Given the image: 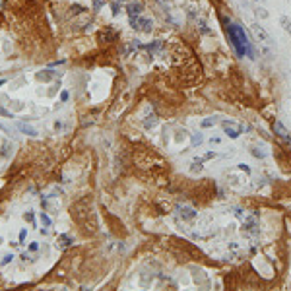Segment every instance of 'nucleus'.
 <instances>
[{
    "mask_svg": "<svg viewBox=\"0 0 291 291\" xmlns=\"http://www.w3.org/2000/svg\"><path fill=\"white\" fill-rule=\"evenodd\" d=\"M25 237H27V231H25V229H22V231H19V241L23 243V241H25Z\"/></svg>",
    "mask_w": 291,
    "mask_h": 291,
    "instance_id": "nucleus-11",
    "label": "nucleus"
},
{
    "mask_svg": "<svg viewBox=\"0 0 291 291\" xmlns=\"http://www.w3.org/2000/svg\"><path fill=\"white\" fill-rule=\"evenodd\" d=\"M12 258H14V256H12V254H6V256H4V260H2V264H8V262H10V260H12Z\"/></svg>",
    "mask_w": 291,
    "mask_h": 291,
    "instance_id": "nucleus-12",
    "label": "nucleus"
},
{
    "mask_svg": "<svg viewBox=\"0 0 291 291\" xmlns=\"http://www.w3.org/2000/svg\"><path fill=\"white\" fill-rule=\"evenodd\" d=\"M41 221H43L45 225H51V218H49L47 214H43V212H41Z\"/></svg>",
    "mask_w": 291,
    "mask_h": 291,
    "instance_id": "nucleus-9",
    "label": "nucleus"
},
{
    "mask_svg": "<svg viewBox=\"0 0 291 291\" xmlns=\"http://www.w3.org/2000/svg\"><path fill=\"white\" fill-rule=\"evenodd\" d=\"M223 128H225V132H227L231 138H237V136L241 134V126H237V128H229L227 124H223Z\"/></svg>",
    "mask_w": 291,
    "mask_h": 291,
    "instance_id": "nucleus-4",
    "label": "nucleus"
},
{
    "mask_svg": "<svg viewBox=\"0 0 291 291\" xmlns=\"http://www.w3.org/2000/svg\"><path fill=\"white\" fill-rule=\"evenodd\" d=\"M140 8H142L140 4H132V6L128 8V16H130V18H132L134 14H140Z\"/></svg>",
    "mask_w": 291,
    "mask_h": 291,
    "instance_id": "nucleus-6",
    "label": "nucleus"
},
{
    "mask_svg": "<svg viewBox=\"0 0 291 291\" xmlns=\"http://www.w3.org/2000/svg\"><path fill=\"white\" fill-rule=\"evenodd\" d=\"M19 130H22V132H25V134H29V136H37V130H35V128H31V126L19 124Z\"/></svg>",
    "mask_w": 291,
    "mask_h": 291,
    "instance_id": "nucleus-5",
    "label": "nucleus"
},
{
    "mask_svg": "<svg viewBox=\"0 0 291 291\" xmlns=\"http://www.w3.org/2000/svg\"><path fill=\"white\" fill-rule=\"evenodd\" d=\"M274 130H276V134H278V136H280V138H284V140H287V142H291V134L287 132V130H285L284 128V124H281V122H274Z\"/></svg>",
    "mask_w": 291,
    "mask_h": 291,
    "instance_id": "nucleus-2",
    "label": "nucleus"
},
{
    "mask_svg": "<svg viewBox=\"0 0 291 291\" xmlns=\"http://www.w3.org/2000/svg\"><path fill=\"white\" fill-rule=\"evenodd\" d=\"M37 248H39V245H37V243H31L29 245V251H37Z\"/></svg>",
    "mask_w": 291,
    "mask_h": 291,
    "instance_id": "nucleus-14",
    "label": "nucleus"
},
{
    "mask_svg": "<svg viewBox=\"0 0 291 291\" xmlns=\"http://www.w3.org/2000/svg\"><path fill=\"white\" fill-rule=\"evenodd\" d=\"M93 4H95V8H99L101 6V0H93Z\"/></svg>",
    "mask_w": 291,
    "mask_h": 291,
    "instance_id": "nucleus-17",
    "label": "nucleus"
},
{
    "mask_svg": "<svg viewBox=\"0 0 291 291\" xmlns=\"http://www.w3.org/2000/svg\"><path fill=\"white\" fill-rule=\"evenodd\" d=\"M280 22L284 23L285 31H287V33H291V22H289V18H285V16H281V19H280Z\"/></svg>",
    "mask_w": 291,
    "mask_h": 291,
    "instance_id": "nucleus-7",
    "label": "nucleus"
},
{
    "mask_svg": "<svg viewBox=\"0 0 291 291\" xmlns=\"http://www.w3.org/2000/svg\"><path fill=\"white\" fill-rule=\"evenodd\" d=\"M60 99H62V101H66V99H68V91H62V95H60Z\"/></svg>",
    "mask_w": 291,
    "mask_h": 291,
    "instance_id": "nucleus-16",
    "label": "nucleus"
},
{
    "mask_svg": "<svg viewBox=\"0 0 291 291\" xmlns=\"http://www.w3.org/2000/svg\"><path fill=\"white\" fill-rule=\"evenodd\" d=\"M221 22L225 23V31H227V37H229V41H231L233 49H235L241 56L247 55V56L252 58L254 51H252V45H251V41H248L247 33H245V29L241 25H237V23H229L227 18H223V16H221Z\"/></svg>",
    "mask_w": 291,
    "mask_h": 291,
    "instance_id": "nucleus-1",
    "label": "nucleus"
},
{
    "mask_svg": "<svg viewBox=\"0 0 291 291\" xmlns=\"http://www.w3.org/2000/svg\"><path fill=\"white\" fill-rule=\"evenodd\" d=\"M202 140H204V136H202V134H198V136H194V138H192V144H202Z\"/></svg>",
    "mask_w": 291,
    "mask_h": 291,
    "instance_id": "nucleus-10",
    "label": "nucleus"
},
{
    "mask_svg": "<svg viewBox=\"0 0 291 291\" xmlns=\"http://www.w3.org/2000/svg\"><path fill=\"white\" fill-rule=\"evenodd\" d=\"M25 219H27V221H33L35 218H33V214H31V212H27V214H25Z\"/></svg>",
    "mask_w": 291,
    "mask_h": 291,
    "instance_id": "nucleus-13",
    "label": "nucleus"
},
{
    "mask_svg": "<svg viewBox=\"0 0 291 291\" xmlns=\"http://www.w3.org/2000/svg\"><path fill=\"white\" fill-rule=\"evenodd\" d=\"M252 29H254V33L260 37V39H264V41H268V43H272V39H270V35L266 33L264 31V27L262 25H258V23H254V25H252Z\"/></svg>",
    "mask_w": 291,
    "mask_h": 291,
    "instance_id": "nucleus-3",
    "label": "nucleus"
},
{
    "mask_svg": "<svg viewBox=\"0 0 291 291\" xmlns=\"http://www.w3.org/2000/svg\"><path fill=\"white\" fill-rule=\"evenodd\" d=\"M214 124H215L214 118H206V120H202V126H204V128H210V126H214Z\"/></svg>",
    "mask_w": 291,
    "mask_h": 291,
    "instance_id": "nucleus-8",
    "label": "nucleus"
},
{
    "mask_svg": "<svg viewBox=\"0 0 291 291\" xmlns=\"http://www.w3.org/2000/svg\"><path fill=\"white\" fill-rule=\"evenodd\" d=\"M0 114H4V117H10V113H8L6 109H2V107H0Z\"/></svg>",
    "mask_w": 291,
    "mask_h": 291,
    "instance_id": "nucleus-15",
    "label": "nucleus"
}]
</instances>
